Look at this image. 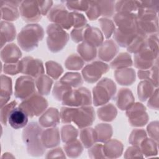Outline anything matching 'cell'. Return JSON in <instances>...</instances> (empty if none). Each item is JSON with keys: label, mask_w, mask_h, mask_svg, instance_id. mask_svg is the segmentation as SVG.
I'll return each instance as SVG.
<instances>
[{"label": "cell", "mask_w": 159, "mask_h": 159, "mask_svg": "<svg viewBox=\"0 0 159 159\" xmlns=\"http://www.w3.org/2000/svg\"><path fill=\"white\" fill-rule=\"evenodd\" d=\"M63 105L68 106H86L92 103L90 91L86 88L71 89L66 92L61 100Z\"/></svg>", "instance_id": "5b68a950"}, {"label": "cell", "mask_w": 159, "mask_h": 159, "mask_svg": "<svg viewBox=\"0 0 159 159\" xmlns=\"http://www.w3.org/2000/svg\"><path fill=\"white\" fill-rule=\"evenodd\" d=\"M60 81L74 88L78 87L83 84L82 78L78 73H67L61 78Z\"/></svg>", "instance_id": "d590c367"}, {"label": "cell", "mask_w": 159, "mask_h": 159, "mask_svg": "<svg viewBox=\"0 0 159 159\" xmlns=\"http://www.w3.org/2000/svg\"><path fill=\"white\" fill-rule=\"evenodd\" d=\"M29 116L20 107H15L11 112L8 117L9 124L14 129H19L27 125Z\"/></svg>", "instance_id": "9a60e30c"}, {"label": "cell", "mask_w": 159, "mask_h": 159, "mask_svg": "<svg viewBox=\"0 0 159 159\" xmlns=\"http://www.w3.org/2000/svg\"><path fill=\"white\" fill-rule=\"evenodd\" d=\"M99 5L101 15L105 17H111L115 11L114 7V1H96Z\"/></svg>", "instance_id": "f35d334b"}, {"label": "cell", "mask_w": 159, "mask_h": 159, "mask_svg": "<svg viewBox=\"0 0 159 159\" xmlns=\"http://www.w3.org/2000/svg\"><path fill=\"white\" fill-rule=\"evenodd\" d=\"M47 106L48 102L46 99L37 93L24 99L19 105V107L22 108L29 117L40 115L45 111Z\"/></svg>", "instance_id": "8992f818"}, {"label": "cell", "mask_w": 159, "mask_h": 159, "mask_svg": "<svg viewBox=\"0 0 159 159\" xmlns=\"http://www.w3.org/2000/svg\"><path fill=\"white\" fill-rule=\"evenodd\" d=\"M146 137V134L143 130H134L129 137V142L135 147H139L142 140Z\"/></svg>", "instance_id": "ee69618b"}, {"label": "cell", "mask_w": 159, "mask_h": 159, "mask_svg": "<svg viewBox=\"0 0 159 159\" xmlns=\"http://www.w3.org/2000/svg\"><path fill=\"white\" fill-rule=\"evenodd\" d=\"M37 2L42 15H46L53 4V2L52 1H37Z\"/></svg>", "instance_id": "f5cc1de1"}, {"label": "cell", "mask_w": 159, "mask_h": 159, "mask_svg": "<svg viewBox=\"0 0 159 159\" xmlns=\"http://www.w3.org/2000/svg\"><path fill=\"white\" fill-rule=\"evenodd\" d=\"M63 152L60 148H55L54 150H51L48 153V156H47V158H54V157H65L63 155Z\"/></svg>", "instance_id": "11a10c76"}, {"label": "cell", "mask_w": 159, "mask_h": 159, "mask_svg": "<svg viewBox=\"0 0 159 159\" xmlns=\"http://www.w3.org/2000/svg\"><path fill=\"white\" fill-rule=\"evenodd\" d=\"M53 81L46 75H42L36 79L35 84L40 94L48 95L50 91Z\"/></svg>", "instance_id": "f1b7e54d"}, {"label": "cell", "mask_w": 159, "mask_h": 159, "mask_svg": "<svg viewBox=\"0 0 159 159\" xmlns=\"http://www.w3.org/2000/svg\"><path fill=\"white\" fill-rule=\"evenodd\" d=\"M134 59V65L136 68L140 70H145L152 66L153 56L150 50L144 48L135 53Z\"/></svg>", "instance_id": "e0dca14e"}, {"label": "cell", "mask_w": 159, "mask_h": 159, "mask_svg": "<svg viewBox=\"0 0 159 159\" xmlns=\"http://www.w3.org/2000/svg\"><path fill=\"white\" fill-rule=\"evenodd\" d=\"M64 149L66 155L69 157L76 158L81 155L83 152V147L79 140L75 139L67 142V143L64 145Z\"/></svg>", "instance_id": "d6a6232c"}, {"label": "cell", "mask_w": 159, "mask_h": 159, "mask_svg": "<svg viewBox=\"0 0 159 159\" xmlns=\"http://www.w3.org/2000/svg\"><path fill=\"white\" fill-rule=\"evenodd\" d=\"M101 27L104 34L105 37L108 39L111 37L112 32L115 31V26L114 23L107 19H101L99 20Z\"/></svg>", "instance_id": "f6af8a7d"}, {"label": "cell", "mask_w": 159, "mask_h": 159, "mask_svg": "<svg viewBox=\"0 0 159 159\" xmlns=\"http://www.w3.org/2000/svg\"><path fill=\"white\" fill-rule=\"evenodd\" d=\"M98 115L101 120L112 121L117 115V110L112 104H107L98 109Z\"/></svg>", "instance_id": "f546056e"}, {"label": "cell", "mask_w": 159, "mask_h": 159, "mask_svg": "<svg viewBox=\"0 0 159 159\" xmlns=\"http://www.w3.org/2000/svg\"><path fill=\"white\" fill-rule=\"evenodd\" d=\"M125 158L134 157H142L141 153L138 147H129L127 148L125 153Z\"/></svg>", "instance_id": "db71d44e"}, {"label": "cell", "mask_w": 159, "mask_h": 159, "mask_svg": "<svg viewBox=\"0 0 159 159\" xmlns=\"http://www.w3.org/2000/svg\"><path fill=\"white\" fill-rule=\"evenodd\" d=\"M80 139L85 148H89L97 142L95 129L92 128L83 129L80 132Z\"/></svg>", "instance_id": "83f0119b"}, {"label": "cell", "mask_w": 159, "mask_h": 159, "mask_svg": "<svg viewBox=\"0 0 159 159\" xmlns=\"http://www.w3.org/2000/svg\"><path fill=\"white\" fill-rule=\"evenodd\" d=\"M41 141L45 148H52L58 145L60 142L58 128L45 130L41 135Z\"/></svg>", "instance_id": "d6986e66"}, {"label": "cell", "mask_w": 159, "mask_h": 159, "mask_svg": "<svg viewBox=\"0 0 159 159\" xmlns=\"http://www.w3.org/2000/svg\"><path fill=\"white\" fill-rule=\"evenodd\" d=\"M60 116L56 108H49L39 118V124L43 127H55L60 122Z\"/></svg>", "instance_id": "ac0fdd59"}, {"label": "cell", "mask_w": 159, "mask_h": 159, "mask_svg": "<svg viewBox=\"0 0 159 159\" xmlns=\"http://www.w3.org/2000/svg\"><path fill=\"white\" fill-rule=\"evenodd\" d=\"M20 73L38 77L44 73L43 63L39 59H34L30 57H26L19 61Z\"/></svg>", "instance_id": "8fae6325"}, {"label": "cell", "mask_w": 159, "mask_h": 159, "mask_svg": "<svg viewBox=\"0 0 159 159\" xmlns=\"http://www.w3.org/2000/svg\"><path fill=\"white\" fill-rule=\"evenodd\" d=\"M109 70V66L100 61H96L86 65L82 70V75L84 80L89 83L96 82L101 77L102 74Z\"/></svg>", "instance_id": "30bf717a"}, {"label": "cell", "mask_w": 159, "mask_h": 159, "mask_svg": "<svg viewBox=\"0 0 159 159\" xmlns=\"http://www.w3.org/2000/svg\"><path fill=\"white\" fill-rule=\"evenodd\" d=\"M115 9L117 12H132L138 10V6L137 1H120L116 2Z\"/></svg>", "instance_id": "836d02e7"}, {"label": "cell", "mask_w": 159, "mask_h": 159, "mask_svg": "<svg viewBox=\"0 0 159 159\" xmlns=\"http://www.w3.org/2000/svg\"><path fill=\"white\" fill-rule=\"evenodd\" d=\"M118 52V47L112 40H107L102 43L99 48V58L106 61L111 60Z\"/></svg>", "instance_id": "2e32d148"}, {"label": "cell", "mask_w": 159, "mask_h": 159, "mask_svg": "<svg viewBox=\"0 0 159 159\" xmlns=\"http://www.w3.org/2000/svg\"><path fill=\"white\" fill-rule=\"evenodd\" d=\"M61 134L62 141L67 143L76 139L78 136V130L73 126L66 125L61 128Z\"/></svg>", "instance_id": "74e56055"}, {"label": "cell", "mask_w": 159, "mask_h": 159, "mask_svg": "<svg viewBox=\"0 0 159 159\" xmlns=\"http://www.w3.org/2000/svg\"><path fill=\"white\" fill-rule=\"evenodd\" d=\"M66 7L73 11H86L89 7V1H75L65 2Z\"/></svg>", "instance_id": "7dc6e473"}, {"label": "cell", "mask_w": 159, "mask_h": 159, "mask_svg": "<svg viewBox=\"0 0 159 159\" xmlns=\"http://www.w3.org/2000/svg\"><path fill=\"white\" fill-rule=\"evenodd\" d=\"M47 33L48 48L54 53L61 50L69 39L68 34L56 24H49L47 28Z\"/></svg>", "instance_id": "3957f363"}, {"label": "cell", "mask_w": 159, "mask_h": 159, "mask_svg": "<svg viewBox=\"0 0 159 159\" xmlns=\"http://www.w3.org/2000/svg\"><path fill=\"white\" fill-rule=\"evenodd\" d=\"M134 102V98L129 89H120L117 96L116 104L121 110H126L130 107Z\"/></svg>", "instance_id": "d4e9b609"}, {"label": "cell", "mask_w": 159, "mask_h": 159, "mask_svg": "<svg viewBox=\"0 0 159 159\" xmlns=\"http://www.w3.org/2000/svg\"><path fill=\"white\" fill-rule=\"evenodd\" d=\"M86 26V25L84 27H83L81 28L75 29L71 31V37L73 42L78 43V42H80L83 40Z\"/></svg>", "instance_id": "816d5d0a"}, {"label": "cell", "mask_w": 159, "mask_h": 159, "mask_svg": "<svg viewBox=\"0 0 159 159\" xmlns=\"http://www.w3.org/2000/svg\"><path fill=\"white\" fill-rule=\"evenodd\" d=\"M89 157L90 158H105L103 146L101 144L94 145L89 150Z\"/></svg>", "instance_id": "681fc988"}, {"label": "cell", "mask_w": 159, "mask_h": 159, "mask_svg": "<svg viewBox=\"0 0 159 159\" xmlns=\"http://www.w3.org/2000/svg\"><path fill=\"white\" fill-rule=\"evenodd\" d=\"M16 35V27L14 24L5 20L1 22V48L5 46L6 43L12 41Z\"/></svg>", "instance_id": "ffe728a7"}, {"label": "cell", "mask_w": 159, "mask_h": 159, "mask_svg": "<svg viewBox=\"0 0 159 159\" xmlns=\"http://www.w3.org/2000/svg\"><path fill=\"white\" fill-rule=\"evenodd\" d=\"M123 150L122 144L116 140H111L107 142L103 147L104 155L107 158L119 157Z\"/></svg>", "instance_id": "484cf974"}, {"label": "cell", "mask_w": 159, "mask_h": 159, "mask_svg": "<svg viewBox=\"0 0 159 159\" xmlns=\"http://www.w3.org/2000/svg\"><path fill=\"white\" fill-rule=\"evenodd\" d=\"M86 14L91 20H95L101 16V11L96 1H89V7Z\"/></svg>", "instance_id": "bcb514c9"}, {"label": "cell", "mask_w": 159, "mask_h": 159, "mask_svg": "<svg viewBox=\"0 0 159 159\" xmlns=\"http://www.w3.org/2000/svg\"><path fill=\"white\" fill-rule=\"evenodd\" d=\"M116 81L120 85H131L135 79V71L131 68H121L114 73Z\"/></svg>", "instance_id": "603a6c76"}, {"label": "cell", "mask_w": 159, "mask_h": 159, "mask_svg": "<svg viewBox=\"0 0 159 159\" xmlns=\"http://www.w3.org/2000/svg\"><path fill=\"white\" fill-rule=\"evenodd\" d=\"M19 13L26 22H37L42 17L37 1H22L19 6Z\"/></svg>", "instance_id": "7c38bea8"}, {"label": "cell", "mask_w": 159, "mask_h": 159, "mask_svg": "<svg viewBox=\"0 0 159 159\" xmlns=\"http://www.w3.org/2000/svg\"><path fill=\"white\" fill-rule=\"evenodd\" d=\"M73 18V25L75 29L81 28L86 25V20L82 14L78 12H71Z\"/></svg>", "instance_id": "f907efd6"}, {"label": "cell", "mask_w": 159, "mask_h": 159, "mask_svg": "<svg viewBox=\"0 0 159 159\" xmlns=\"http://www.w3.org/2000/svg\"><path fill=\"white\" fill-rule=\"evenodd\" d=\"M71 89V87L61 81H57L53 87V96L58 101H61L64 94Z\"/></svg>", "instance_id": "8d00e7d4"}, {"label": "cell", "mask_w": 159, "mask_h": 159, "mask_svg": "<svg viewBox=\"0 0 159 159\" xmlns=\"http://www.w3.org/2000/svg\"><path fill=\"white\" fill-rule=\"evenodd\" d=\"M132 65L131 57L127 53H120L119 55L111 63L110 66L112 69H121L130 66Z\"/></svg>", "instance_id": "1f68e13d"}, {"label": "cell", "mask_w": 159, "mask_h": 159, "mask_svg": "<svg viewBox=\"0 0 159 159\" xmlns=\"http://www.w3.org/2000/svg\"><path fill=\"white\" fill-rule=\"evenodd\" d=\"M44 35L43 28L39 24H29L24 27L17 35V43L25 52H30L38 47Z\"/></svg>", "instance_id": "7a4b0ae2"}, {"label": "cell", "mask_w": 159, "mask_h": 159, "mask_svg": "<svg viewBox=\"0 0 159 159\" xmlns=\"http://www.w3.org/2000/svg\"><path fill=\"white\" fill-rule=\"evenodd\" d=\"M146 45L145 35L138 34L131 43L127 47V50L130 53H137L145 48Z\"/></svg>", "instance_id": "e575fe53"}, {"label": "cell", "mask_w": 159, "mask_h": 159, "mask_svg": "<svg viewBox=\"0 0 159 159\" xmlns=\"http://www.w3.org/2000/svg\"><path fill=\"white\" fill-rule=\"evenodd\" d=\"M1 19L5 21H13L18 19L20 13L17 7L9 3L7 1H1Z\"/></svg>", "instance_id": "cb8c5ba5"}, {"label": "cell", "mask_w": 159, "mask_h": 159, "mask_svg": "<svg viewBox=\"0 0 159 159\" xmlns=\"http://www.w3.org/2000/svg\"><path fill=\"white\" fill-rule=\"evenodd\" d=\"M46 68L47 74L55 80L57 79L63 71L61 66L53 61H49L46 63Z\"/></svg>", "instance_id": "60d3db41"}, {"label": "cell", "mask_w": 159, "mask_h": 159, "mask_svg": "<svg viewBox=\"0 0 159 159\" xmlns=\"http://www.w3.org/2000/svg\"><path fill=\"white\" fill-rule=\"evenodd\" d=\"M17 104V102L16 101H12L11 102L6 104L3 107H1V111H0V119L2 125H6L8 122V117L9 116L12 111V109H14Z\"/></svg>", "instance_id": "b9f144b4"}, {"label": "cell", "mask_w": 159, "mask_h": 159, "mask_svg": "<svg viewBox=\"0 0 159 159\" xmlns=\"http://www.w3.org/2000/svg\"><path fill=\"white\" fill-rule=\"evenodd\" d=\"M126 115L129 118V122L132 126L140 127L145 125L148 120L145 108L140 103L133 104L127 109Z\"/></svg>", "instance_id": "4fadbf2b"}, {"label": "cell", "mask_w": 159, "mask_h": 159, "mask_svg": "<svg viewBox=\"0 0 159 159\" xmlns=\"http://www.w3.org/2000/svg\"><path fill=\"white\" fill-rule=\"evenodd\" d=\"M95 120V112L91 106H81L73 108L71 114L73 121L79 128L82 129L93 124Z\"/></svg>", "instance_id": "ba28073f"}, {"label": "cell", "mask_w": 159, "mask_h": 159, "mask_svg": "<svg viewBox=\"0 0 159 159\" xmlns=\"http://www.w3.org/2000/svg\"><path fill=\"white\" fill-rule=\"evenodd\" d=\"M83 40L97 47L101 46L102 43L103 36L101 32L98 28L86 25Z\"/></svg>", "instance_id": "44dd1931"}, {"label": "cell", "mask_w": 159, "mask_h": 159, "mask_svg": "<svg viewBox=\"0 0 159 159\" xmlns=\"http://www.w3.org/2000/svg\"><path fill=\"white\" fill-rule=\"evenodd\" d=\"M19 61L15 63H4L2 67L4 73L10 75H16L20 73Z\"/></svg>", "instance_id": "c3c4849f"}, {"label": "cell", "mask_w": 159, "mask_h": 159, "mask_svg": "<svg viewBox=\"0 0 159 159\" xmlns=\"http://www.w3.org/2000/svg\"><path fill=\"white\" fill-rule=\"evenodd\" d=\"M65 67L71 70H78L82 68L84 65L83 60L77 55L73 54L68 57L65 63Z\"/></svg>", "instance_id": "ab89813d"}, {"label": "cell", "mask_w": 159, "mask_h": 159, "mask_svg": "<svg viewBox=\"0 0 159 159\" xmlns=\"http://www.w3.org/2000/svg\"><path fill=\"white\" fill-rule=\"evenodd\" d=\"M1 59L4 63H15L19 61L22 53L14 43H8L1 48Z\"/></svg>", "instance_id": "5bb4252c"}, {"label": "cell", "mask_w": 159, "mask_h": 159, "mask_svg": "<svg viewBox=\"0 0 159 159\" xmlns=\"http://www.w3.org/2000/svg\"><path fill=\"white\" fill-rule=\"evenodd\" d=\"M47 18L54 24L66 29L73 25V18L71 12H69L62 4H57L49 12Z\"/></svg>", "instance_id": "52a82bcc"}, {"label": "cell", "mask_w": 159, "mask_h": 159, "mask_svg": "<svg viewBox=\"0 0 159 159\" xmlns=\"http://www.w3.org/2000/svg\"><path fill=\"white\" fill-rule=\"evenodd\" d=\"M77 51L83 59L86 61L93 60L96 56V47L86 42L79 44L77 47Z\"/></svg>", "instance_id": "4316f807"}, {"label": "cell", "mask_w": 159, "mask_h": 159, "mask_svg": "<svg viewBox=\"0 0 159 159\" xmlns=\"http://www.w3.org/2000/svg\"><path fill=\"white\" fill-rule=\"evenodd\" d=\"M152 89V86L150 83V82H148L147 81H141L139 85L137 88V93H138V97L142 101H145L147 98L150 96V94L151 93Z\"/></svg>", "instance_id": "7bdbcfd3"}, {"label": "cell", "mask_w": 159, "mask_h": 159, "mask_svg": "<svg viewBox=\"0 0 159 159\" xmlns=\"http://www.w3.org/2000/svg\"><path fill=\"white\" fill-rule=\"evenodd\" d=\"M14 89V96L20 100H24L36 93L35 81L28 76L19 77L16 81Z\"/></svg>", "instance_id": "9c48e42d"}, {"label": "cell", "mask_w": 159, "mask_h": 159, "mask_svg": "<svg viewBox=\"0 0 159 159\" xmlns=\"http://www.w3.org/2000/svg\"><path fill=\"white\" fill-rule=\"evenodd\" d=\"M12 80L9 76L1 75V107L5 106L9 101L12 94Z\"/></svg>", "instance_id": "7402d4cb"}, {"label": "cell", "mask_w": 159, "mask_h": 159, "mask_svg": "<svg viewBox=\"0 0 159 159\" xmlns=\"http://www.w3.org/2000/svg\"><path fill=\"white\" fill-rule=\"evenodd\" d=\"M95 131L97 141L105 142L108 140L112 134V127L107 124H100L96 126Z\"/></svg>", "instance_id": "4dcf8cb0"}, {"label": "cell", "mask_w": 159, "mask_h": 159, "mask_svg": "<svg viewBox=\"0 0 159 159\" xmlns=\"http://www.w3.org/2000/svg\"><path fill=\"white\" fill-rule=\"evenodd\" d=\"M42 129L35 122L29 124L22 132V139L26 145L29 155L33 157L42 156L45 147L41 141Z\"/></svg>", "instance_id": "6da1fadb"}, {"label": "cell", "mask_w": 159, "mask_h": 159, "mask_svg": "<svg viewBox=\"0 0 159 159\" xmlns=\"http://www.w3.org/2000/svg\"><path fill=\"white\" fill-rule=\"evenodd\" d=\"M116 91L115 83L107 78L101 80L93 88V102L94 106H98L105 104L112 99Z\"/></svg>", "instance_id": "277c9868"}]
</instances>
